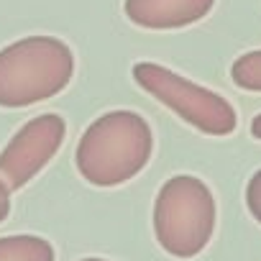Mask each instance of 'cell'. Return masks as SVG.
<instances>
[{
	"mask_svg": "<svg viewBox=\"0 0 261 261\" xmlns=\"http://www.w3.org/2000/svg\"><path fill=\"white\" fill-rule=\"evenodd\" d=\"M154 134L136 110H110L95 118L77 144L74 164L95 187H118L134 179L151 159Z\"/></svg>",
	"mask_w": 261,
	"mask_h": 261,
	"instance_id": "6da1fadb",
	"label": "cell"
},
{
	"mask_svg": "<svg viewBox=\"0 0 261 261\" xmlns=\"http://www.w3.org/2000/svg\"><path fill=\"white\" fill-rule=\"evenodd\" d=\"M215 0H125V16L149 31H172L202 21Z\"/></svg>",
	"mask_w": 261,
	"mask_h": 261,
	"instance_id": "8992f818",
	"label": "cell"
},
{
	"mask_svg": "<svg viewBox=\"0 0 261 261\" xmlns=\"http://www.w3.org/2000/svg\"><path fill=\"white\" fill-rule=\"evenodd\" d=\"M74 74V54L57 36H26L0 49V108H29L59 95Z\"/></svg>",
	"mask_w": 261,
	"mask_h": 261,
	"instance_id": "7a4b0ae2",
	"label": "cell"
},
{
	"mask_svg": "<svg viewBox=\"0 0 261 261\" xmlns=\"http://www.w3.org/2000/svg\"><path fill=\"white\" fill-rule=\"evenodd\" d=\"M215 197L192 174L169 177L154 202V236L174 258H192L205 251L215 233Z\"/></svg>",
	"mask_w": 261,
	"mask_h": 261,
	"instance_id": "3957f363",
	"label": "cell"
},
{
	"mask_svg": "<svg viewBox=\"0 0 261 261\" xmlns=\"http://www.w3.org/2000/svg\"><path fill=\"white\" fill-rule=\"evenodd\" d=\"M67 123L57 113H44L23 123L0 151V179L8 190L29 185L62 149Z\"/></svg>",
	"mask_w": 261,
	"mask_h": 261,
	"instance_id": "5b68a950",
	"label": "cell"
},
{
	"mask_svg": "<svg viewBox=\"0 0 261 261\" xmlns=\"http://www.w3.org/2000/svg\"><path fill=\"white\" fill-rule=\"evenodd\" d=\"M230 77L236 87L248 92H261V49L241 54L230 67Z\"/></svg>",
	"mask_w": 261,
	"mask_h": 261,
	"instance_id": "ba28073f",
	"label": "cell"
},
{
	"mask_svg": "<svg viewBox=\"0 0 261 261\" xmlns=\"http://www.w3.org/2000/svg\"><path fill=\"white\" fill-rule=\"evenodd\" d=\"M134 80L141 90L207 136H228L238 125L236 108L223 95L172 72L169 67L139 62L134 64Z\"/></svg>",
	"mask_w": 261,
	"mask_h": 261,
	"instance_id": "277c9868",
	"label": "cell"
},
{
	"mask_svg": "<svg viewBox=\"0 0 261 261\" xmlns=\"http://www.w3.org/2000/svg\"><path fill=\"white\" fill-rule=\"evenodd\" d=\"M82 261H108V258H95V256H92V258H82Z\"/></svg>",
	"mask_w": 261,
	"mask_h": 261,
	"instance_id": "7c38bea8",
	"label": "cell"
},
{
	"mask_svg": "<svg viewBox=\"0 0 261 261\" xmlns=\"http://www.w3.org/2000/svg\"><path fill=\"white\" fill-rule=\"evenodd\" d=\"M8 215H11V190L3 179H0V223H3Z\"/></svg>",
	"mask_w": 261,
	"mask_h": 261,
	"instance_id": "30bf717a",
	"label": "cell"
},
{
	"mask_svg": "<svg viewBox=\"0 0 261 261\" xmlns=\"http://www.w3.org/2000/svg\"><path fill=\"white\" fill-rule=\"evenodd\" d=\"M251 136L261 141V113H258V115L251 120Z\"/></svg>",
	"mask_w": 261,
	"mask_h": 261,
	"instance_id": "8fae6325",
	"label": "cell"
},
{
	"mask_svg": "<svg viewBox=\"0 0 261 261\" xmlns=\"http://www.w3.org/2000/svg\"><path fill=\"white\" fill-rule=\"evenodd\" d=\"M246 207L253 215V220L261 225V169H256L246 185Z\"/></svg>",
	"mask_w": 261,
	"mask_h": 261,
	"instance_id": "9c48e42d",
	"label": "cell"
},
{
	"mask_svg": "<svg viewBox=\"0 0 261 261\" xmlns=\"http://www.w3.org/2000/svg\"><path fill=\"white\" fill-rule=\"evenodd\" d=\"M0 261H54V246L41 236H3Z\"/></svg>",
	"mask_w": 261,
	"mask_h": 261,
	"instance_id": "52a82bcc",
	"label": "cell"
}]
</instances>
